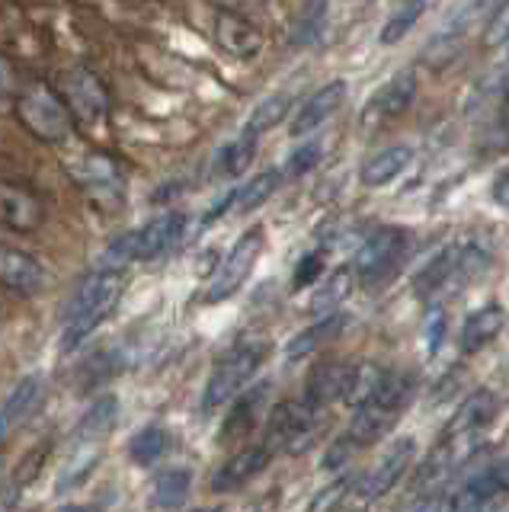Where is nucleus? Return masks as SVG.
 I'll return each mask as SVG.
<instances>
[{"label":"nucleus","mask_w":509,"mask_h":512,"mask_svg":"<svg viewBox=\"0 0 509 512\" xmlns=\"http://www.w3.org/2000/svg\"><path fill=\"white\" fill-rule=\"evenodd\" d=\"M125 292V272L122 269H97L87 276L65 308V324H61V352H74L97 333L113 311L119 308V298Z\"/></svg>","instance_id":"obj_1"},{"label":"nucleus","mask_w":509,"mask_h":512,"mask_svg":"<svg viewBox=\"0 0 509 512\" xmlns=\"http://www.w3.org/2000/svg\"><path fill=\"white\" fill-rule=\"evenodd\" d=\"M266 356H269V346L260 343V340H244V343L231 346L225 356L215 362L209 381H205V388H202V413L212 416L225 404H231V400L253 381V375H257L260 368H263Z\"/></svg>","instance_id":"obj_2"},{"label":"nucleus","mask_w":509,"mask_h":512,"mask_svg":"<svg viewBox=\"0 0 509 512\" xmlns=\"http://www.w3.org/2000/svg\"><path fill=\"white\" fill-rule=\"evenodd\" d=\"M17 119L23 122V128L33 138L45 141V144H61L68 141L71 132H74V119L61 100V93L49 84H42V80H33V84H26L17 90Z\"/></svg>","instance_id":"obj_3"},{"label":"nucleus","mask_w":509,"mask_h":512,"mask_svg":"<svg viewBox=\"0 0 509 512\" xmlns=\"http://www.w3.org/2000/svg\"><path fill=\"white\" fill-rule=\"evenodd\" d=\"M183 224H186V218L180 212H167V215L151 218L148 224H141V228L116 237L113 244L100 253V266L103 269H125L129 263L154 260V256H161L173 240L183 234Z\"/></svg>","instance_id":"obj_4"},{"label":"nucleus","mask_w":509,"mask_h":512,"mask_svg":"<svg viewBox=\"0 0 509 512\" xmlns=\"http://www.w3.org/2000/svg\"><path fill=\"white\" fill-rule=\"evenodd\" d=\"M317 426H321V410L311 407L305 397L301 400H282L273 410H269V423H266V445L276 452H305L311 445Z\"/></svg>","instance_id":"obj_5"},{"label":"nucleus","mask_w":509,"mask_h":512,"mask_svg":"<svg viewBox=\"0 0 509 512\" xmlns=\"http://www.w3.org/2000/svg\"><path fill=\"white\" fill-rule=\"evenodd\" d=\"M61 100H65L74 125L84 128H100L109 119V109H113L106 84L84 64H74L61 74Z\"/></svg>","instance_id":"obj_6"},{"label":"nucleus","mask_w":509,"mask_h":512,"mask_svg":"<svg viewBox=\"0 0 509 512\" xmlns=\"http://www.w3.org/2000/svg\"><path fill=\"white\" fill-rule=\"evenodd\" d=\"M484 253L474 247H445L439 256H433L417 276V295L436 298L442 292H458L471 282L484 266Z\"/></svg>","instance_id":"obj_7"},{"label":"nucleus","mask_w":509,"mask_h":512,"mask_svg":"<svg viewBox=\"0 0 509 512\" xmlns=\"http://www.w3.org/2000/svg\"><path fill=\"white\" fill-rule=\"evenodd\" d=\"M263 247H266L263 228H250L247 234L237 237L234 247L225 253V260L218 263L215 276L209 282V292H205V301L218 304V301H228L231 295L241 292V285L250 279V272H253V266H257Z\"/></svg>","instance_id":"obj_8"},{"label":"nucleus","mask_w":509,"mask_h":512,"mask_svg":"<svg viewBox=\"0 0 509 512\" xmlns=\"http://www.w3.org/2000/svg\"><path fill=\"white\" fill-rule=\"evenodd\" d=\"M410 237L404 228H378L375 234L365 237V244L353 256V276L365 285H375L388 279L394 266L404 260Z\"/></svg>","instance_id":"obj_9"},{"label":"nucleus","mask_w":509,"mask_h":512,"mask_svg":"<svg viewBox=\"0 0 509 512\" xmlns=\"http://www.w3.org/2000/svg\"><path fill=\"white\" fill-rule=\"evenodd\" d=\"M471 116L477 128V148L509 151V80L493 77L481 90V100H474Z\"/></svg>","instance_id":"obj_10"},{"label":"nucleus","mask_w":509,"mask_h":512,"mask_svg":"<svg viewBox=\"0 0 509 512\" xmlns=\"http://www.w3.org/2000/svg\"><path fill=\"white\" fill-rule=\"evenodd\" d=\"M65 167L90 202L113 208L125 199V176L116 160H109L106 154H77Z\"/></svg>","instance_id":"obj_11"},{"label":"nucleus","mask_w":509,"mask_h":512,"mask_svg":"<svg viewBox=\"0 0 509 512\" xmlns=\"http://www.w3.org/2000/svg\"><path fill=\"white\" fill-rule=\"evenodd\" d=\"M413 458H417V439H413V436L394 439L388 445V452L381 455V461L356 484L362 500L372 503V500H381V496H388L404 480V474L410 471Z\"/></svg>","instance_id":"obj_12"},{"label":"nucleus","mask_w":509,"mask_h":512,"mask_svg":"<svg viewBox=\"0 0 509 512\" xmlns=\"http://www.w3.org/2000/svg\"><path fill=\"white\" fill-rule=\"evenodd\" d=\"M413 96H417V74L410 68L397 71L385 87H378L375 96L362 109V122L365 125H385V122H394L401 119L404 112L410 109Z\"/></svg>","instance_id":"obj_13"},{"label":"nucleus","mask_w":509,"mask_h":512,"mask_svg":"<svg viewBox=\"0 0 509 512\" xmlns=\"http://www.w3.org/2000/svg\"><path fill=\"white\" fill-rule=\"evenodd\" d=\"M45 221V205L39 202L36 192H29L20 183L0 180V228L33 234Z\"/></svg>","instance_id":"obj_14"},{"label":"nucleus","mask_w":509,"mask_h":512,"mask_svg":"<svg viewBox=\"0 0 509 512\" xmlns=\"http://www.w3.org/2000/svg\"><path fill=\"white\" fill-rule=\"evenodd\" d=\"M269 461H273V448H269L266 442L241 448V452H234L212 474V493H234V490L247 487L253 477H260L266 471Z\"/></svg>","instance_id":"obj_15"},{"label":"nucleus","mask_w":509,"mask_h":512,"mask_svg":"<svg viewBox=\"0 0 509 512\" xmlns=\"http://www.w3.org/2000/svg\"><path fill=\"white\" fill-rule=\"evenodd\" d=\"M500 400L493 391H474L471 397L461 400V407L452 413V420L445 423V439H477L481 432L497 420Z\"/></svg>","instance_id":"obj_16"},{"label":"nucleus","mask_w":509,"mask_h":512,"mask_svg":"<svg viewBox=\"0 0 509 512\" xmlns=\"http://www.w3.org/2000/svg\"><path fill=\"white\" fill-rule=\"evenodd\" d=\"M0 285H7L10 292H17L23 298H33V295L45 292L49 272H45L29 253L0 244Z\"/></svg>","instance_id":"obj_17"},{"label":"nucleus","mask_w":509,"mask_h":512,"mask_svg":"<svg viewBox=\"0 0 509 512\" xmlns=\"http://www.w3.org/2000/svg\"><path fill=\"white\" fill-rule=\"evenodd\" d=\"M346 80H330V84H324L321 90H314L305 103H301L295 109V116H292V135L295 138H305L311 132H317L333 112H337L343 103H346Z\"/></svg>","instance_id":"obj_18"},{"label":"nucleus","mask_w":509,"mask_h":512,"mask_svg":"<svg viewBox=\"0 0 509 512\" xmlns=\"http://www.w3.org/2000/svg\"><path fill=\"white\" fill-rule=\"evenodd\" d=\"M215 39L231 58L241 61H250L263 52V32L257 29V23H250L247 16L231 10H221L215 16Z\"/></svg>","instance_id":"obj_19"},{"label":"nucleus","mask_w":509,"mask_h":512,"mask_svg":"<svg viewBox=\"0 0 509 512\" xmlns=\"http://www.w3.org/2000/svg\"><path fill=\"white\" fill-rule=\"evenodd\" d=\"M506 493H509V458L490 464L481 474H474L465 487L455 490V500H445V509H481Z\"/></svg>","instance_id":"obj_20"},{"label":"nucleus","mask_w":509,"mask_h":512,"mask_svg":"<svg viewBox=\"0 0 509 512\" xmlns=\"http://www.w3.org/2000/svg\"><path fill=\"white\" fill-rule=\"evenodd\" d=\"M503 324H506V311L497 301L484 304V308H474L465 317V324H461V333H458L461 356H477L481 349H487L500 336Z\"/></svg>","instance_id":"obj_21"},{"label":"nucleus","mask_w":509,"mask_h":512,"mask_svg":"<svg viewBox=\"0 0 509 512\" xmlns=\"http://www.w3.org/2000/svg\"><path fill=\"white\" fill-rule=\"evenodd\" d=\"M353 410L356 413H353V420H349L346 436L356 442V448H369L378 439H385L388 432L397 426V420H401V413H404L397 407L378 404V400H369V404H359Z\"/></svg>","instance_id":"obj_22"},{"label":"nucleus","mask_w":509,"mask_h":512,"mask_svg":"<svg viewBox=\"0 0 509 512\" xmlns=\"http://www.w3.org/2000/svg\"><path fill=\"white\" fill-rule=\"evenodd\" d=\"M42 397H45V378L42 375L23 378L17 388L7 394V400L0 404V442H4L20 423L29 420V413L39 407Z\"/></svg>","instance_id":"obj_23"},{"label":"nucleus","mask_w":509,"mask_h":512,"mask_svg":"<svg viewBox=\"0 0 509 512\" xmlns=\"http://www.w3.org/2000/svg\"><path fill=\"white\" fill-rule=\"evenodd\" d=\"M349 362H321L311 368V375L305 381V400L311 407L324 410L333 400H343L346 381H349Z\"/></svg>","instance_id":"obj_24"},{"label":"nucleus","mask_w":509,"mask_h":512,"mask_svg":"<svg viewBox=\"0 0 509 512\" xmlns=\"http://www.w3.org/2000/svg\"><path fill=\"white\" fill-rule=\"evenodd\" d=\"M119 423V400L113 394H103L90 404V410L81 416V423L71 432V445H103V439Z\"/></svg>","instance_id":"obj_25"},{"label":"nucleus","mask_w":509,"mask_h":512,"mask_svg":"<svg viewBox=\"0 0 509 512\" xmlns=\"http://www.w3.org/2000/svg\"><path fill=\"white\" fill-rule=\"evenodd\" d=\"M410 160H413V151L407 144H391V148H381L365 160L359 170V180H362V186L378 189V186L397 180V176L410 167Z\"/></svg>","instance_id":"obj_26"},{"label":"nucleus","mask_w":509,"mask_h":512,"mask_svg":"<svg viewBox=\"0 0 509 512\" xmlns=\"http://www.w3.org/2000/svg\"><path fill=\"white\" fill-rule=\"evenodd\" d=\"M266 397H269V381L263 384H253V388H244L241 394L234 397L231 413L225 416V426H221V436L234 439V436H247L257 423L260 410L266 407Z\"/></svg>","instance_id":"obj_27"},{"label":"nucleus","mask_w":509,"mask_h":512,"mask_svg":"<svg viewBox=\"0 0 509 512\" xmlns=\"http://www.w3.org/2000/svg\"><path fill=\"white\" fill-rule=\"evenodd\" d=\"M343 324H346V317H343L340 311H330V314H324V317H317L308 330H301V333L292 336L289 346H285V359H289V362H298V359L311 356V352H317L327 340H333V336H337V333L343 330Z\"/></svg>","instance_id":"obj_28"},{"label":"nucleus","mask_w":509,"mask_h":512,"mask_svg":"<svg viewBox=\"0 0 509 512\" xmlns=\"http://www.w3.org/2000/svg\"><path fill=\"white\" fill-rule=\"evenodd\" d=\"M103 455V445H71V455L61 468L58 480H55V490L58 493H68L74 487H81L84 480L97 471V461Z\"/></svg>","instance_id":"obj_29"},{"label":"nucleus","mask_w":509,"mask_h":512,"mask_svg":"<svg viewBox=\"0 0 509 512\" xmlns=\"http://www.w3.org/2000/svg\"><path fill=\"white\" fill-rule=\"evenodd\" d=\"M193 490V474L186 468H167L154 477V506L161 509H180Z\"/></svg>","instance_id":"obj_30"},{"label":"nucleus","mask_w":509,"mask_h":512,"mask_svg":"<svg viewBox=\"0 0 509 512\" xmlns=\"http://www.w3.org/2000/svg\"><path fill=\"white\" fill-rule=\"evenodd\" d=\"M381 378H385V368L375 365V362H356L349 368V381H346V391H343V404L349 407H359L365 400H372Z\"/></svg>","instance_id":"obj_31"},{"label":"nucleus","mask_w":509,"mask_h":512,"mask_svg":"<svg viewBox=\"0 0 509 512\" xmlns=\"http://www.w3.org/2000/svg\"><path fill=\"white\" fill-rule=\"evenodd\" d=\"M327 26V0H305V7L298 10L295 26H292V45L308 48L321 39V32Z\"/></svg>","instance_id":"obj_32"},{"label":"nucleus","mask_w":509,"mask_h":512,"mask_svg":"<svg viewBox=\"0 0 509 512\" xmlns=\"http://www.w3.org/2000/svg\"><path fill=\"white\" fill-rule=\"evenodd\" d=\"M279 186H282V170H263L241 189H234V208L237 212H253V208H260Z\"/></svg>","instance_id":"obj_33"},{"label":"nucleus","mask_w":509,"mask_h":512,"mask_svg":"<svg viewBox=\"0 0 509 512\" xmlns=\"http://www.w3.org/2000/svg\"><path fill=\"white\" fill-rule=\"evenodd\" d=\"M426 7H429V0H404V4L388 16V23L381 26L378 42L381 45H397L413 26L420 23V16L426 13Z\"/></svg>","instance_id":"obj_34"},{"label":"nucleus","mask_w":509,"mask_h":512,"mask_svg":"<svg viewBox=\"0 0 509 512\" xmlns=\"http://www.w3.org/2000/svg\"><path fill=\"white\" fill-rule=\"evenodd\" d=\"M349 288H353V269H337V272H333V276L314 292V298H311V311H314L317 317H324V314H330V311H337L340 304H343V298L349 295Z\"/></svg>","instance_id":"obj_35"},{"label":"nucleus","mask_w":509,"mask_h":512,"mask_svg":"<svg viewBox=\"0 0 509 512\" xmlns=\"http://www.w3.org/2000/svg\"><path fill=\"white\" fill-rule=\"evenodd\" d=\"M257 144H260V135H253L250 128H244V132L237 135L225 151H221V157H218L221 173H225V176H241L250 167L253 154H257Z\"/></svg>","instance_id":"obj_36"},{"label":"nucleus","mask_w":509,"mask_h":512,"mask_svg":"<svg viewBox=\"0 0 509 512\" xmlns=\"http://www.w3.org/2000/svg\"><path fill=\"white\" fill-rule=\"evenodd\" d=\"M170 445V432L164 426H145L141 432H135V439L129 445V458L135 464H154L157 458H164Z\"/></svg>","instance_id":"obj_37"},{"label":"nucleus","mask_w":509,"mask_h":512,"mask_svg":"<svg viewBox=\"0 0 509 512\" xmlns=\"http://www.w3.org/2000/svg\"><path fill=\"white\" fill-rule=\"evenodd\" d=\"M289 106H292V96H285V93L269 96V100H263L257 109H253V116H250V122L244 128H250L253 135H263V132H269V128L285 119Z\"/></svg>","instance_id":"obj_38"},{"label":"nucleus","mask_w":509,"mask_h":512,"mask_svg":"<svg viewBox=\"0 0 509 512\" xmlns=\"http://www.w3.org/2000/svg\"><path fill=\"white\" fill-rule=\"evenodd\" d=\"M356 484H359V477H356V474H343V477H337L330 487H324L321 493L314 496V500L308 503V509H314V512H321V509H337Z\"/></svg>","instance_id":"obj_39"},{"label":"nucleus","mask_w":509,"mask_h":512,"mask_svg":"<svg viewBox=\"0 0 509 512\" xmlns=\"http://www.w3.org/2000/svg\"><path fill=\"white\" fill-rule=\"evenodd\" d=\"M321 154H324V148L317 141H308L305 148H298L292 157H289V164H285V170H282V180L289 176V180H298V176H305L308 170H314L317 164H321Z\"/></svg>","instance_id":"obj_40"},{"label":"nucleus","mask_w":509,"mask_h":512,"mask_svg":"<svg viewBox=\"0 0 509 512\" xmlns=\"http://www.w3.org/2000/svg\"><path fill=\"white\" fill-rule=\"evenodd\" d=\"M509 42V0L493 10V16L487 20V29H484V45L487 48H500Z\"/></svg>","instance_id":"obj_41"},{"label":"nucleus","mask_w":509,"mask_h":512,"mask_svg":"<svg viewBox=\"0 0 509 512\" xmlns=\"http://www.w3.org/2000/svg\"><path fill=\"white\" fill-rule=\"evenodd\" d=\"M356 452H359L356 442L343 432V436H340V439H333V445L324 452V468H327V471H340V468H346L349 461H353Z\"/></svg>","instance_id":"obj_42"},{"label":"nucleus","mask_w":509,"mask_h":512,"mask_svg":"<svg viewBox=\"0 0 509 512\" xmlns=\"http://www.w3.org/2000/svg\"><path fill=\"white\" fill-rule=\"evenodd\" d=\"M321 269H324V253H321V250H317V253H308V256H301V263H298V269H295V279H292L295 292H298V288L314 285L317 276H321Z\"/></svg>","instance_id":"obj_43"},{"label":"nucleus","mask_w":509,"mask_h":512,"mask_svg":"<svg viewBox=\"0 0 509 512\" xmlns=\"http://www.w3.org/2000/svg\"><path fill=\"white\" fill-rule=\"evenodd\" d=\"M20 90V74L13 68V61L0 55V100H10Z\"/></svg>","instance_id":"obj_44"},{"label":"nucleus","mask_w":509,"mask_h":512,"mask_svg":"<svg viewBox=\"0 0 509 512\" xmlns=\"http://www.w3.org/2000/svg\"><path fill=\"white\" fill-rule=\"evenodd\" d=\"M442 333H445V314H442V311L429 314V320H426V349H429V352H436V349H439Z\"/></svg>","instance_id":"obj_45"},{"label":"nucleus","mask_w":509,"mask_h":512,"mask_svg":"<svg viewBox=\"0 0 509 512\" xmlns=\"http://www.w3.org/2000/svg\"><path fill=\"white\" fill-rule=\"evenodd\" d=\"M490 192H493V202L503 205V208H509V164H506L497 176H493Z\"/></svg>","instance_id":"obj_46"},{"label":"nucleus","mask_w":509,"mask_h":512,"mask_svg":"<svg viewBox=\"0 0 509 512\" xmlns=\"http://www.w3.org/2000/svg\"><path fill=\"white\" fill-rule=\"evenodd\" d=\"M0 474H4V455H0Z\"/></svg>","instance_id":"obj_47"},{"label":"nucleus","mask_w":509,"mask_h":512,"mask_svg":"<svg viewBox=\"0 0 509 512\" xmlns=\"http://www.w3.org/2000/svg\"><path fill=\"white\" fill-rule=\"evenodd\" d=\"M506 45H509V42H506Z\"/></svg>","instance_id":"obj_48"}]
</instances>
